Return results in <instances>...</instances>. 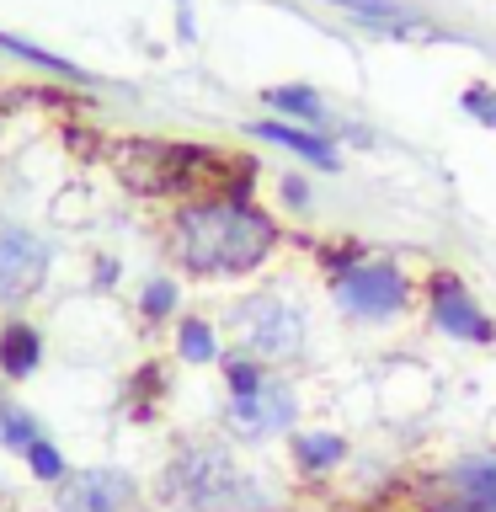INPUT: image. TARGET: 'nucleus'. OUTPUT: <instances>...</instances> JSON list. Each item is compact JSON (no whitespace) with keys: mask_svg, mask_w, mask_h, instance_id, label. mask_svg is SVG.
I'll return each mask as SVG.
<instances>
[{"mask_svg":"<svg viewBox=\"0 0 496 512\" xmlns=\"http://www.w3.org/2000/svg\"><path fill=\"white\" fill-rule=\"evenodd\" d=\"M230 427L240 438H272V432L294 427V390L267 379L251 395H230Z\"/></svg>","mask_w":496,"mask_h":512,"instance_id":"1a4fd4ad","label":"nucleus"},{"mask_svg":"<svg viewBox=\"0 0 496 512\" xmlns=\"http://www.w3.org/2000/svg\"><path fill=\"white\" fill-rule=\"evenodd\" d=\"M230 326L240 336V347L251 352V358H267V363H288L304 352V310L299 304H288L278 294H251L235 304Z\"/></svg>","mask_w":496,"mask_h":512,"instance_id":"423d86ee","label":"nucleus"},{"mask_svg":"<svg viewBox=\"0 0 496 512\" xmlns=\"http://www.w3.org/2000/svg\"><path fill=\"white\" fill-rule=\"evenodd\" d=\"M262 102L272 112H283V118H299L304 128L326 123V102H320V91H310V86H267Z\"/></svg>","mask_w":496,"mask_h":512,"instance_id":"4468645a","label":"nucleus"},{"mask_svg":"<svg viewBox=\"0 0 496 512\" xmlns=\"http://www.w3.org/2000/svg\"><path fill=\"white\" fill-rule=\"evenodd\" d=\"M27 464H32V475H43V480H64V459H59V448L48 438H38L27 448Z\"/></svg>","mask_w":496,"mask_h":512,"instance_id":"aec40b11","label":"nucleus"},{"mask_svg":"<svg viewBox=\"0 0 496 512\" xmlns=\"http://www.w3.org/2000/svg\"><path fill=\"white\" fill-rule=\"evenodd\" d=\"M166 496L192 512H246L251 502H262V491L246 480V470L214 443L182 448L166 464Z\"/></svg>","mask_w":496,"mask_h":512,"instance_id":"7ed1b4c3","label":"nucleus"},{"mask_svg":"<svg viewBox=\"0 0 496 512\" xmlns=\"http://www.w3.org/2000/svg\"><path fill=\"white\" fill-rule=\"evenodd\" d=\"M251 134L267 139V144H278V150H288V155H299V160H310V166H320V171L342 166V160H336V144L320 134V128H294V123L262 118V123H251Z\"/></svg>","mask_w":496,"mask_h":512,"instance_id":"9b49d317","label":"nucleus"},{"mask_svg":"<svg viewBox=\"0 0 496 512\" xmlns=\"http://www.w3.org/2000/svg\"><path fill=\"white\" fill-rule=\"evenodd\" d=\"M0 48H11V54H22V59H32V64H43V70H54V75H64V80H86V70H75L70 59L48 54V48H38V43H22V38H11V32H0Z\"/></svg>","mask_w":496,"mask_h":512,"instance_id":"a211bd4d","label":"nucleus"},{"mask_svg":"<svg viewBox=\"0 0 496 512\" xmlns=\"http://www.w3.org/2000/svg\"><path fill=\"white\" fill-rule=\"evenodd\" d=\"M139 304H144V315H150V320H160V315L176 310V288H171V283H150Z\"/></svg>","mask_w":496,"mask_h":512,"instance_id":"4be33fe9","label":"nucleus"},{"mask_svg":"<svg viewBox=\"0 0 496 512\" xmlns=\"http://www.w3.org/2000/svg\"><path fill=\"white\" fill-rule=\"evenodd\" d=\"M48 278V246L22 224H0V299L22 304Z\"/></svg>","mask_w":496,"mask_h":512,"instance_id":"6e6552de","label":"nucleus"},{"mask_svg":"<svg viewBox=\"0 0 496 512\" xmlns=\"http://www.w3.org/2000/svg\"><path fill=\"white\" fill-rule=\"evenodd\" d=\"M464 112H470L475 123L496 128V86H470L464 91Z\"/></svg>","mask_w":496,"mask_h":512,"instance_id":"412c9836","label":"nucleus"},{"mask_svg":"<svg viewBox=\"0 0 496 512\" xmlns=\"http://www.w3.org/2000/svg\"><path fill=\"white\" fill-rule=\"evenodd\" d=\"M347 459V438L342 432H299L294 438V464L304 475H326Z\"/></svg>","mask_w":496,"mask_h":512,"instance_id":"f8f14e48","label":"nucleus"},{"mask_svg":"<svg viewBox=\"0 0 496 512\" xmlns=\"http://www.w3.org/2000/svg\"><path fill=\"white\" fill-rule=\"evenodd\" d=\"M326 6L347 11V16H358V22H368V27H390V32H411V27H422L406 6H400V0H326Z\"/></svg>","mask_w":496,"mask_h":512,"instance_id":"2eb2a0df","label":"nucleus"},{"mask_svg":"<svg viewBox=\"0 0 496 512\" xmlns=\"http://www.w3.org/2000/svg\"><path fill=\"white\" fill-rule=\"evenodd\" d=\"M283 198L294 203V208H304V203H310V187H304L299 176H283Z\"/></svg>","mask_w":496,"mask_h":512,"instance_id":"5701e85b","label":"nucleus"},{"mask_svg":"<svg viewBox=\"0 0 496 512\" xmlns=\"http://www.w3.org/2000/svg\"><path fill=\"white\" fill-rule=\"evenodd\" d=\"M38 358H43V336L32 331V326H6L0 331V368H6L11 379H27L32 368H38Z\"/></svg>","mask_w":496,"mask_h":512,"instance_id":"ddd939ff","label":"nucleus"},{"mask_svg":"<svg viewBox=\"0 0 496 512\" xmlns=\"http://www.w3.org/2000/svg\"><path fill=\"white\" fill-rule=\"evenodd\" d=\"M43 432H38V422H32L27 411H16V406H0V443L6 448H16V454H27L32 443H38Z\"/></svg>","mask_w":496,"mask_h":512,"instance_id":"f3484780","label":"nucleus"},{"mask_svg":"<svg viewBox=\"0 0 496 512\" xmlns=\"http://www.w3.org/2000/svg\"><path fill=\"white\" fill-rule=\"evenodd\" d=\"M176 347H182L187 363H214V358H219V342H214V331H208L203 320H182V331H176Z\"/></svg>","mask_w":496,"mask_h":512,"instance_id":"dca6fc26","label":"nucleus"},{"mask_svg":"<svg viewBox=\"0 0 496 512\" xmlns=\"http://www.w3.org/2000/svg\"><path fill=\"white\" fill-rule=\"evenodd\" d=\"M427 294V320L432 331L448 336V342H470V347H491L496 342V320L486 315V304L475 299V288L459 278V272H432L422 283Z\"/></svg>","mask_w":496,"mask_h":512,"instance_id":"0eeeda50","label":"nucleus"},{"mask_svg":"<svg viewBox=\"0 0 496 512\" xmlns=\"http://www.w3.org/2000/svg\"><path fill=\"white\" fill-rule=\"evenodd\" d=\"M422 512H496V454H464L411 486Z\"/></svg>","mask_w":496,"mask_h":512,"instance_id":"39448f33","label":"nucleus"},{"mask_svg":"<svg viewBox=\"0 0 496 512\" xmlns=\"http://www.w3.org/2000/svg\"><path fill=\"white\" fill-rule=\"evenodd\" d=\"M283 246V230L267 208L251 198H214V203H182L171 219V251L176 262L198 278H240L256 272Z\"/></svg>","mask_w":496,"mask_h":512,"instance_id":"f257e3e1","label":"nucleus"},{"mask_svg":"<svg viewBox=\"0 0 496 512\" xmlns=\"http://www.w3.org/2000/svg\"><path fill=\"white\" fill-rule=\"evenodd\" d=\"M134 502V475L128 470H80L64 475L59 486V512H123Z\"/></svg>","mask_w":496,"mask_h":512,"instance_id":"9d476101","label":"nucleus"},{"mask_svg":"<svg viewBox=\"0 0 496 512\" xmlns=\"http://www.w3.org/2000/svg\"><path fill=\"white\" fill-rule=\"evenodd\" d=\"M224 379H230V395H251V390H262V384H267V368L256 358H230V363H224Z\"/></svg>","mask_w":496,"mask_h":512,"instance_id":"6ab92c4d","label":"nucleus"},{"mask_svg":"<svg viewBox=\"0 0 496 512\" xmlns=\"http://www.w3.org/2000/svg\"><path fill=\"white\" fill-rule=\"evenodd\" d=\"M118 171L128 187L176 203H214L251 198V160L208 144H166V139H128L118 150Z\"/></svg>","mask_w":496,"mask_h":512,"instance_id":"f03ea898","label":"nucleus"},{"mask_svg":"<svg viewBox=\"0 0 496 512\" xmlns=\"http://www.w3.org/2000/svg\"><path fill=\"white\" fill-rule=\"evenodd\" d=\"M331 299L342 304L352 320H363V326H384V320L411 310L416 283L406 278L400 262H390V256L358 251V256H347V262L331 272Z\"/></svg>","mask_w":496,"mask_h":512,"instance_id":"20e7f679","label":"nucleus"}]
</instances>
